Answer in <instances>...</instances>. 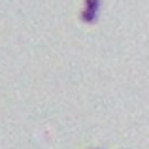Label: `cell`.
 Segmentation results:
<instances>
[{
  "mask_svg": "<svg viewBox=\"0 0 149 149\" xmlns=\"http://www.w3.org/2000/svg\"><path fill=\"white\" fill-rule=\"evenodd\" d=\"M102 8V0H85L83 2V10H81V21L83 23H96Z\"/></svg>",
  "mask_w": 149,
  "mask_h": 149,
  "instance_id": "1",
  "label": "cell"
}]
</instances>
